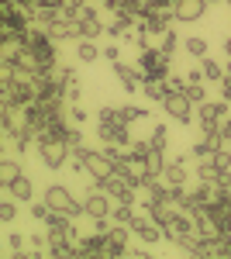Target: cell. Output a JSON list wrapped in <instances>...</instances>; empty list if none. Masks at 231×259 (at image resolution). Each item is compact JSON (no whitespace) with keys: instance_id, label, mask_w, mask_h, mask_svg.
Listing matches in <instances>:
<instances>
[{"instance_id":"obj_1","label":"cell","mask_w":231,"mask_h":259,"mask_svg":"<svg viewBox=\"0 0 231 259\" xmlns=\"http://www.w3.org/2000/svg\"><path fill=\"white\" fill-rule=\"evenodd\" d=\"M97 139L100 145H117V149H131V132H128V121L121 114V107H100L97 111Z\"/></svg>"},{"instance_id":"obj_2","label":"cell","mask_w":231,"mask_h":259,"mask_svg":"<svg viewBox=\"0 0 231 259\" xmlns=\"http://www.w3.org/2000/svg\"><path fill=\"white\" fill-rule=\"evenodd\" d=\"M169 62H173V56H166L159 45L138 49V69L145 73V80H166L169 76Z\"/></svg>"},{"instance_id":"obj_3","label":"cell","mask_w":231,"mask_h":259,"mask_svg":"<svg viewBox=\"0 0 231 259\" xmlns=\"http://www.w3.org/2000/svg\"><path fill=\"white\" fill-rule=\"evenodd\" d=\"M45 200H49V207L52 211H59V214H69V218H79V214H86V207L79 204L62 183H52L49 190H45Z\"/></svg>"},{"instance_id":"obj_4","label":"cell","mask_w":231,"mask_h":259,"mask_svg":"<svg viewBox=\"0 0 231 259\" xmlns=\"http://www.w3.org/2000/svg\"><path fill=\"white\" fill-rule=\"evenodd\" d=\"M35 145H38V156H41V162H45V169H62V166H69L73 149L62 139H41V142H35Z\"/></svg>"},{"instance_id":"obj_5","label":"cell","mask_w":231,"mask_h":259,"mask_svg":"<svg viewBox=\"0 0 231 259\" xmlns=\"http://www.w3.org/2000/svg\"><path fill=\"white\" fill-rule=\"evenodd\" d=\"M73 152H79L83 156V166H86V173L94 177V183H100V180H107L111 173H114V162H111V156L104 152V149H73Z\"/></svg>"},{"instance_id":"obj_6","label":"cell","mask_w":231,"mask_h":259,"mask_svg":"<svg viewBox=\"0 0 231 259\" xmlns=\"http://www.w3.org/2000/svg\"><path fill=\"white\" fill-rule=\"evenodd\" d=\"M97 187H104V190L114 197V204H121V200H124V204H135V190H138V187L124 177V173H111L107 180H100Z\"/></svg>"},{"instance_id":"obj_7","label":"cell","mask_w":231,"mask_h":259,"mask_svg":"<svg viewBox=\"0 0 231 259\" xmlns=\"http://www.w3.org/2000/svg\"><path fill=\"white\" fill-rule=\"evenodd\" d=\"M197 121H200V128H217V124H224L228 121V100H204V104H197Z\"/></svg>"},{"instance_id":"obj_8","label":"cell","mask_w":231,"mask_h":259,"mask_svg":"<svg viewBox=\"0 0 231 259\" xmlns=\"http://www.w3.org/2000/svg\"><path fill=\"white\" fill-rule=\"evenodd\" d=\"M193 107H197V104H193L187 94H166V97H162V111L173 121H179V124H190L193 121Z\"/></svg>"},{"instance_id":"obj_9","label":"cell","mask_w":231,"mask_h":259,"mask_svg":"<svg viewBox=\"0 0 231 259\" xmlns=\"http://www.w3.org/2000/svg\"><path fill=\"white\" fill-rule=\"evenodd\" d=\"M131 235H138V242H142V245H155V242L162 239L166 232H162V228H159V225H155L152 218L138 214V218L131 221Z\"/></svg>"},{"instance_id":"obj_10","label":"cell","mask_w":231,"mask_h":259,"mask_svg":"<svg viewBox=\"0 0 231 259\" xmlns=\"http://www.w3.org/2000/svg\"><path fill=\"white\" fill-rule=\"evenodd\" d=\"M114 73H117V80H121V87L128 94H138V87L145 83V73L138 66H128V62H114Z\"/></svg>"},{"instance_id":"obj_11","label":"cell","mask_w":231,"mask_h":259,"mask_svg":"<svg viewBox=\"0 0 231 259\" xmlns=\"http://www.w3.org/2000/svg\"><path fill=\"white\" fill-rule=\"evenodd\" d=\"M207 0H179L176 4V21H187V24H193V21H204V14H207Z\"/></svg>"},{"instance_id":"obj_12","label":"cell","mask_w":231,"mask_h":259,"mask_svg":"<svg viewBox=\"0 0 231 259\" xmlns=\"http://www.w3.org/2000/svg\"><path fill=\"white\" fill-rule=\"evenodd\" d=\"M4 190H7V197H14L18 204H31V200H35V183L24 177V173H21L14 183H7Z\"/></svg>"},{"instance_id":"obj_13","label":"cell","mask_w":231,"mask_h":259,"mask_svg":"<svg viewBox=\"0 0 231 259\" xmlns=\"http://www.w3.org/2000/svg\"><path fill=\"white\" fill-rule=\"evenodd\" d=\"M76 59L90 66V62L104 59V49H100V45H97L94 38H79V45H76Z\"/></svg>"},{"instance_id":"obj_14","label":"cell","mask_w":231,"mask_h":259,"mask_svg":"<svg viewBox=\"0 0 231 259\" xmlns=\"http://www.w3.org/2000/svg\"><path fill=\"white\" fill-rule=\"evenodd\" d=\"M200 69H204V80H207V83H221V80H224V66H221L217 59H211V56L200 59Z\"/></svg>"},{"instance_id":"obj_15","label":"cell","mask_w":231,"mask_h":259,"mask_svg":"<svg viewBox=\"0 0 231 259\" xmlns=\"http://www.w3.org/2000/svg\"><path fill=\"white\" fill-rule=\"evenodd\" d=\"M142 94H145L149 100H155V104H162V97L169 94V83L166 80H145L142 83Z\"/></svg>"},{"instance_id":"obj_16","label":"cell","mask_w":231,"mask_h":259,"mask_svg":"<svg viewBox=\"0 0 231 259\" xmlns=\"http://www.w3.org/2000/svg\"><path fill=\"white\" fill-rule=\"evenodd\" d=\"M24 169H21L18 159H0V187H7V183H14Z\"/></svg>"},{"instance_id":"obj_17","label":"cell","mask_w":231,"mask_h":259,"mask_svg":"<svg viewBox=\"0 0 231 259\" xmlns=\"http://www.w3.org/2000/svg\"><path fill=\"white\" fill-rule=\"evenodd\" d=\"M111 218H114L117 225H131V221L138 218V207H135V204H124V200H121V204H114Z\"/></svg>"},{"instance_id":"obj_18","label":"cell","mask_w":231,"mask_h":259,"mask_svg":"<svg viewBox=\"0 0 231 259\" xmlns=\"http://www.w3.org/2000/svg\"><path fill=\"white\" fill-rule=\"evenodd\" d=\"M183 49H187V56H190V59H204V56H207V38L190 35V38L183 41Z\"/></svg>"},{"instance_id":"obj_19","label":"cell","mask_w":231,"mask_h":259,"mask_svg":"<svg viewBox=\"0 0 231 259\" xmlns=\"http://www.w3.org/2000/svg\"><path fill=\"white\" fill-rule=\"evenodd\" d=\"M52 80H56L59 87H62V90H66V87H69V83L76 80V73H73V66H62V62H56V66H52Z\"/></svg>"},{"instance_id":"obj_20","label":"cell","mask_w":231,"mask_h":259,"mask_svg":"<svg viewBox=\"0 0 231 259\" xmlns=\"http://www.w3.org/2000/svg\"><path fill=\"white\" fill-rule=\"evenodd\" d=\"M28 214H31L35 221H41V225H45V221L52 218V207H49V200L41 197V200H31V204H28Z\"/></svg>"},{"instance_id":"obj_21","label":"cell","mask_w":231,"mask_h":259,"mask_svg":"<svg viewBox=\"0 0 231 259\" xmlns=\"http://www.w3.org/2000/svg\"><path fill=\"white\" fill-rule=\"evenodd\" d=\"M121 114H124L128 124H142V121H149V111H145V107H138V104H124V107H121Z\"/></svg>"},{"instance_id":"obj_22","label":"cell","mask_w":231,"mask_h":259,"mask_svg":"<svg viewBox=\"0 0 231 259\" xmlns=\"http://www.w3.org/2000/svg\"><path fill=\"white\" fill-rule=\"evenodd\" d=\"M14 218H18V200L4 197L0 200V225H14Z\"/></svg>"},{"instance_id":"obj_23","label":"cell","mask_w":231,"mask_h":259,"mask_svg":"<svg viewBox=\"0 0 231 259\" xmlns=\"http://www.w3.org/2000/svg\"><path fill=\"white\" fill-rule=\"evenodd\" d=\"M149 142H152V149L166 152V145H169V132H166V124H152V135H149Z\"/></svg>"},{"instance_id":"obj_24","label":"cell","mask_w":231,"mask_h":259,"mask_svg":"<svg viewBox=\"0 0 231 259\" xmlns=\"http://www.w3.org/2000/svg\"><path fill=\"white\" fill-rule=\"evenodd\" d=\"M159 49H162L166 56H173L176 49H179V35H176V28H169L166 35H159Z\"/></svg>"},{"instance_id":"obj_25","label":"cell","mask_w":231,"mask_h":259,"mask_svg":"<svg viewBox=\"0 0 231 259\" xmlns=\"http://www.w3.org/2000/svg\"><path fill=\"white\" fill-rule=\"evenodd\" d=\"M214 166H217V173H231V152H228V145L214 152Z\"/></svg>"},{"instance_id":"obj_26","label":"cell","mask_w":231,"mask_h":259,"mask_svg":"<svg viewBox=\"0 0 231 259\" xmlns=\"http://www.w3.org/2000/svg\"><path fill=\"white\" fill-rule=\"evenodd\" d=\"M187 97H190L193 104H204V100H207V87H204V83H190V87H187Z\"/></svg>"},{"instance_id":"obj_27","label":"cell","mask_w":231,"mask_h":259,"mask_svg":"<svg viewBox=\"0 0 231 259\" xmlns=\"http://www.w3.org/2000/svg\"><path fill=\"white\" fill-rule=\"evenodd\" d=\"M166 83H169V94H187V87H190V80L187 76H166Z\"/></svg>"},{"instance_id":"obj_28","label":"cell","mask_w":231,"mask_h":259,"mask_svg":"<svg viewBox=\"0 0 231 259\" xmlns=\"http://www.w3.org/2000/svg\"><path fill=\"white\" fill-rule=\"evenodd\" d=\"M66 145H69V149H83V132H79L76 124H69V132H66Z\"/></svg>"},{"instance_id":"obj_29","label":"cell","mask_w":231,"mask_h":259,"mask_svg":"<svg viewBox=\"0 0 231 259\" xmlns=\"http://www.w3.org/2000/svg\"><path fill=\"white\" fill-rule=\"evenodd\" d=\"M69 121L73 124H86V107L83 104H69Z\"/></svg>"},{"instance_id":"obj_30","label":"cell","mask_w":231,"mask_h":259,"mask_svg":"<svg viewBox=\"0 0 231 259\" xmlns=\"http://www.w3.org/2000/svg\"><path fill=\"white\" fill-rule=\"evenodd\" d=\"M104 59L111 62V66L121 62V45H114V38H111V45H104Z\"/></svg>"},{"instance_id":"obj_31","label":"cell","mask_w":231,"mask_h":259,"mask_svg":"<svg viewBox=\"0 0 231 259\" xmlns=\"http://www.w3.org/2000/svg\"><path fill=\"white\" fill-rule=\"evenodd\" d=\"M79 97H83V87H79V80H73L66 87V100H69V104H79Z\"/></svg>"},{"instance_id":"obj_32","label":"cell","mask_w":231,"mask_h":259,"mask_svg":"<svg viewBox=\"0 0 231 259\" xmlns=\"http://www.w3.org/2000/svg\"><path fill=\"white\" fill-rule=\"evenodd\" d=\"M187 80H190V83H207V80H204V69H190Z\"/></svg>"},{"instance_id":"obj_33","label":"cell","mask_w":231,"mask_h":259,"mask_svg":"<svg viewBox=\"0 0 231 259\" xmlns=\"http://www.w3.org/2000/svg\"><path fill=\"white\" fill-rule=\"evenodd\" d=\"M224 56H228V59H231V35H228V38H224Z\"/></svg>"},{"instance_id":"obj_34","label":"cell","mask_w":231,"mask_h":259,"mask_svg":"<svg viewBox=\"0 0 231 259\" xmlns=\"http://www.w3.org/2000/svg\"><path fill=\"white\" fill-rule=\"evenodd\" d=\"M224 76H228V80H231V62H228V66H224Z\"/></svg>"},{"instance_id":"obj_35","label":"cell","mask_w":231,"mask_h":259,"mask_svg":"<svg viewBox=\"0 0 231 259\" xmlns=\"http://www.w3.org/2000/svg\"><path fill=\"white\" fill-rule=\"evenodd\" d=\"M207 4H211V7H214V4H224V0H207Z\"/></svg>"}]
</instances>
